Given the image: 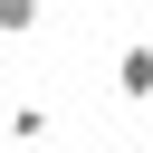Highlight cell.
I'll return each mask as SVG.
<instances>
[{"label":"cell","instance_id":"6da1fadb","mask_svg":"<svg viewBox=\"0 0 153 153\" xmlns=\"http://www.w3.org/2000/svg\"><path fill=\"white\" fill-rule=\"evenodd\" d=\"M115 96H124V105H153V38H124V57H115Z\"/></svg>","mask_w":153,"mask_h":153},{"label":"cell","instance_id":"7a4b0ae2","mask_svg":"<svg viewBox=\"0 0 153 153\" xmlns=\"http://www.w3.org/2000/svg\"><path fill=\"white\" fill-rule=\"evenodd\" d=\"M38 19H48V10H38V0H0V38H29V29H38Z\"/></svg>","mask_w":153,"mask_h":153},{"label":"cell","instance_id":"3957f363","mask_svg":"<svg viewBox=\"0 0 153 153\" xmlns=\"http://www.w3.org/2000/svg\"><path fill=\"white\" fill-rule=\"evenodd\" d=\"M10 134L19 143H48V105H10Z\"/></svg>","mask_w":153,"mask_h":153}]
</instances>
